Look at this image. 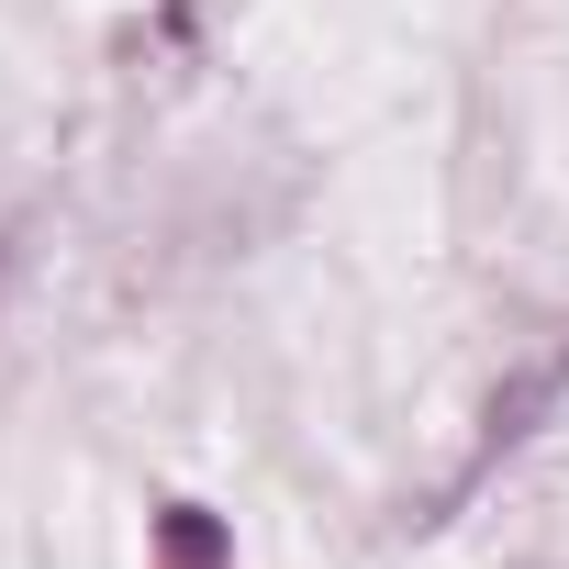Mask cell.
I'll list each match as a JSON object with an SVG mask.
<instances>
[{
  "mask_svg": "<svg viewBox=\"0 0 569 569\" xmlns=\"http://www.w3.org/2000/svg\"><path fill=\"white\" fill-rule=\"evenodd\" d=\"M157 569H234V547H223V525L201 502H168L157 513Z\"/></svg>",
  "mask_w": 569,
  "mask_h": 569,
  "instance_id": "1",
  "label": "cell"
}]
</instances>
